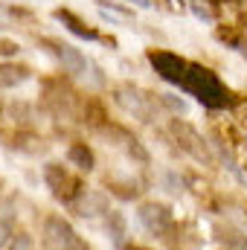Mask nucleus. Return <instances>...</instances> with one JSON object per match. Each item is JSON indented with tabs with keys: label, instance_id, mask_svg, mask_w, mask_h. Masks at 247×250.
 <instances>
[{
	"label": "nucleus",
	"instance_id": "nucleus-10",
	"mask_svg": "<svg viewBox=\"0 0 247 250\" xmlns=\"http://www.w3.org/2000/svg\"><path fill=\"white\" fill-rule=\"evenodd\" d=\"M12 236H15V212H12L9 204H3L0 207V250L9 248Z\"/></svg>",
	"mask_w": 247,
	"mask_h": 250
},
{
	"label": "nucleus",
	"instance_id": "nucleus-3",
	"mask_svg": "<svg viewBox=\"0 0 247 250\" xmlns=\"http://www.w3.org/2000/svg\"><path fill=\"white\" fill-rule=\"evenodd\" d=\"M44 181H47L50 192H53L59 201L70 204V207H73V204L82 198V192H84L82 181H79L67 166H62V163H47V166H44Z\"/></svg>",
	"mask_w": 247,
	"mask_h": 250
},
{
	"label": "nucleus",
	"instance_id": "nucleus-14",
	"mask_svg": "<svg viewBox=\"0 0 247 250\" xmlns=\"http://www.w3.org/2000/svg\"><path fill=\"white\" fill-rule=\"evenodd\" d=\"M0 29H3V23H0Z\"/></svg>",
	"mask_w": 247,
	"mask_h": 250
},
{
	"label": "nucleus",
	"instance_id": "nucleus-2",
	"mask_svg": "<svg viewBox=\"0 0 247 250\" xmlns=\"http://www.w3.org/2000/svg\"><path fill=\"white\" fill-rule=\"evenodd\" d=\"M41 245H44V250H90L82 242V236L73 230V224L64 221L62 215H47L44 218Z\"/></svg>",
	"mask_w": 247,
	"mask_h": 250
},
{
	"label": "nucleus",
	"instance_id": "nucleus-6",
	"mask_svg": "<svg viewBox=\"0 0 247 250\" xmlns=\"http://www.w3.org/2000/svg\"><path fill=\"white\" fill-rule=\"evenodd\" d=\"M151 64H154V70L166 79V82H172V84H184V76L186 70H189V62H184L181 56H175V53H166V50H157V53H151L148 56Z\"/></svg>",
	"mask_w": 247,
	"mask_h": 250
},
{
	"label": "nucleus",
	"instance_id": "nucleus-12",
	"mask_svg": "<svg viewBox=\"0 0 247 250\" xmlns=\"http://www.w3.org/2000/svg\"><path fill=\"white\" fill-rule=\"evenodd\" d=\"M6 250H38V245H35V239H32L26 230H18V233L12 236V242H9Z\"/></svg>",
	"mask_w": 247,
	"mask_h": 250
},
{
	"label": "nucleus",
	"instance_id": "nucleus-4",
	"mask_svg": "<svg viewBox=\"0 0 247 250\" xmlns=\"http://www.w3.org/2000/svg\"><path fill=\"white\" fill-rule=\"evenodd\" d=\"M41 47H47L59 64L64 67V73H70V76H87V70H93V64L87 62L76 47H70V44H64V41H56V38H44L41 41Z\"/></svg>",
	"mask_w": 247,
	"mask_h": 250
},
{
	"label": "nucleus",
	"instance_id": "nucleus-1",
	"mask_svg": "<svg viewBox=\"0 0 247 250\" xmlns=\"http://www.w3.org/2000/svg\"><path fill=\"white\" fill-rule=\"evenodd\" d=\"M181 87H184L189 96H195L201 105H206V108H224V105L230 102V93H227V87L221 84V79H218L212 70L201 67V64H189Z\"/></svg>",
	"mask_w": 247,
	"mask_h": 250
},
{
	"label": "nucleus",
	"instance_id": "nucleus-13",
	"mask_svg": "<svg viewBox=\"0 0 247 250\" xmlns=\"http://www.w3.org/2000/svg\"><path fill=\"white\" fill-rule=\"evenodd\" d=\"M134 6H140V9H151V0H131Z\"/></svg>",
	"mask_w": 247,
	"mask_h": 250
},
{
	"label": "nucleus",
	"instance_id": "nucleus-5",
	"mask_svg": "<svg viewBox=\"0 0 247 250\" xmlns=\"http://www.w3.org/2000/svg\"><path fill=\"white\" fill-rule=\"evenodd\" d=\"M137 218H140V224H143L151 236H163V233L172 227V212H169V207H163V204H157V201L143 204V207L137 209Z\"/></svg>",
	"mask_w": 247,
	"mask_h": 250
},
{
	"label": "nucleus",
	"instance_id": "nucleus-11",
	"mask_svg": "<svg viewBox=\"0 0 247 250\" xmlns=\"http://www.w3.org/2000/svg\"><path fill=\"white\" fill-rule=\"evenodd\" d=\"M56 18L62 21L70 32H76L79 38H90V41H96V32H93V29H84V23H82L73 12H64V9H59V12H56Z\"/></svg>",
	"mask_w": 247,
	"mask_h": 250
},
{
	"label": "nucleus",
	"instance_id": "nucleus-9",
	"mask_svg": "<svg viewBox=\"0 0 247 250\" xmlns=\"http://www.w3.org/2000/svg\"><path fill=\"white\" fill-rule=\"evenodd\" d=\"M67 157H70V163H73L76 169H82V172H90V169H93V154H90V148H87L84 143H73L70 151H67Z\"/></svg>",
	"mask_w": 247,
	"mask_h": 250
},
{
	"label": "nucleus",
	"instance_id": "nucleus-7",
	"mask_svg": "<svg viewBox=\"0 0 247 250\" xmlns=\"http://www.w3.org/2000/svg\"><path fill=\"white\" fill-rule=\"evenodd\" d=\"M73 212L79 215V218H99V215H108L111 212V207H108V201H105V195H99V192H82V198L73 204Z\"/></svg>",
	"mask_w": 247,
	"mask_h": 250
},
{
	"label": "nucleus",
	"instance_id": "nucleus-8",
	"mask_svg": "<svg viewBox=\"0 0 247 250\" xmlns=\"http://www.w3.org/2000/svg\"><path fill=\"white\" fill-rule=\"evenodd\" d=\"M29 79V70L26 67H18V64H0V90H9V87H18Z\"/></svg>",
	"mask_w": 247,
	"mask_h": 250
}]
</instances>
